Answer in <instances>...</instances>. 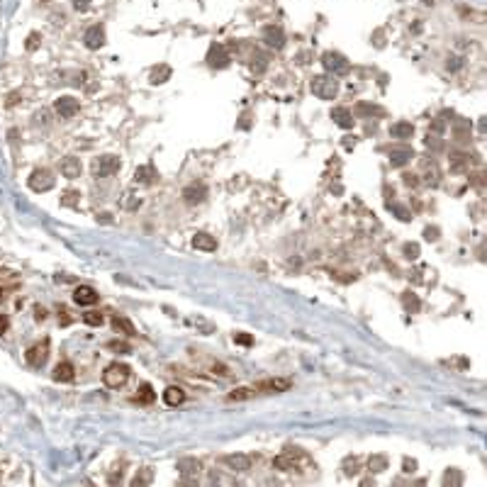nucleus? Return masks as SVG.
<instances>
[{
	"label": "nucleus",
	"instance_id": "f8f14e48",
	"mask_svg": "<svg viewBox=\"0 0 487 487\" xmlns=\"http://www.w3.org/2000/svg\"><path fill=\"white\" fill-rule=\"evenodd\" d=\"M98 297H100L98 290L90 288V285H78V288L73 290V302L80 305V307H90V305H95Z\"/></svg>",
	"mask_w": 487,
	"mask_h": 487
},
{
	"label": "nucleus",
	"instance_id": "a19ab883",
	"mask_svg": "<svg viewBox=\"0 0 487 487\" xmlns=\"http://www.w3.org/2000/svg\"><path fill=\"white\" fill-rule=\"evenodd\" d=\"M234 341L241 343V346H251V341H254V339H251L249 334H236V336H234Z\"/></svg>",
	"mask_w": 487,
	"mask_h": 487
},
{
	"label": "nucleus",
	"instance_id": "4c0bfd02",
	"mask_svg": "<svg viewBox=\"0 0 487 487\" xmlns=\"http://www.w3.org/2000/svg\"><path fill=\"white\" fill-rule=\"evenodd\" d=\"M39 39H42V37H39L37 32L30 34V37H27V44H24V46H27V51H34V49L39 46Z\"/></svg>",
	"mask_w": 487,
	"mask_h": 487
},
{
	"label": "nucleus",
	"instance_id": "412c9836",
	"mask_svg": "<svg viewBox=\"0 0 487 487\" xmlns=\"http://www.w3.org/2000/svg\"><path fill=\"white\" fill-rule=\"evenodd\" d=\"M164 402H166L168 407L183 404V402H185V392H183V388H176V385L166 388V392H164Z\"/></svg>",
	"mask_w": 487,
	"mask_h": 487
},
{
	"label": "nucleus",
	"instance_id": "ddd939ff",
	"mask_svg": "<svg viewBox=\"0 0 487 487\" xmlns=\"http://www.w3.org/2000/svg\"><path fill=\"white\" fill-rule=\"evenodd\" d=\"M263 42H266L270 49H283V44H285V32H283V27L268 24L266 30H263Z\"/></svg>",
	"mask_w": 487,
	"mask_h": 487
},
{
	"label": "nucleus",
	"instance_id": "aec40b11",
	"mask_svg": "<svg viewBox=\"0 0 487 487\" xmlns=\"http://www.w3.org/2000/svg\"><path fill=\"white\" fill-rule=\"evenodd\" d=\"M193 246L200 249V251H214V249H217V239L210 236L207 232H198L193 236Z\"/></svg>",
	"mask_w": 487,
	"mask_h": 487
},
{
	"label": "nucleus",
	"instance_id": "c9c22d12",
	"mask_svg": "<svg viewBox=\"0 0 487 487\" xmlns=\"http://www.w3.org/2000/svg\"><path fill=\"white\" fill-rule=\"evenodd\" d=\"M149 482H151V470L146 468L144 473H139V475L132 480V487H142V485H149Z\"/></svg>",
	"mask_w": 487,
	"mask_h": 487
},
{
	"label": "nucleus",
	"instance_id": "393cba45",
	"mask_svg": "<svg viewBox=\"0 0 487 487\" xmlns=\"http://www.w3.org/2000/svg\"><path fill=\"white\" fill-rule=\"evenodd\" d=\"M112 327H115V332L124 334V336H137V329H134V324L127 317H115L112 319Z\"/></svg>",
	"mask_w": 487,
	"mask_h": 487
},
{
	"label": "nucleus",
	"instance_id": "7ed1b4c3",
	"mask_svg": "<svg viewBox=\"0 0 487 487\" xmlns=\"http://www.w3.org/2000/svg\"><path fill=\"white\" fill-rule=\"evenodd\" d=\"M321 66L327 68L332 76H343V73L351 71L348 59L343 54H339V51H324V54H321Z\"/></svg>",
	"mask_w": 487,
	"mask_h": 487
},
{
	"label": "nucleus",
	"instance_id": "4468645a",
	"mask_svg": "<svg viewBox=\"0 0 487 487\" xmlns=\"http://www.w3.org/2000/svg\"><path fill=\"white\" fill-rule=\"evenodd\" d=\"M54 110L61 120H71V117L80 110V105H78V100H73V98H59L54 105Z\"/></svg>",
	"mask_w": 487,
	"mask_h": 487
},
{
	"label": "nucleus",
	"instance_id": "dca6fc26",
	"mask_svg": "<svg viewBox=\"0 0 487 487\" xmlns=\"http://www.w3.org/2000/svg\"><path fill=\"white\" fill-rule=\"evenodd\" d=\"M61 176L64 178H80V171H83V166H80V161H78L76 156H66V158H61Z\"/></svg>",
	"mask_w": 487,
	"mask_h": 487
},
{
	"label": "nucleus",
	"instance_id": "09e8293b",
	"mask_svg": "<svg viewBox=\"0 0 487 487\" xmlns=\"http://www.w3.org/2000/svg\"><path fill=\"white\" fill-rule=\"evenodd\" d=\"M482 178H485V176H482V173H477V176H473V183H475L477 188H482V183H485Z\"/></svg>",
	"mask_w": 487,
	"mask_h": 487
},
{
	"label": "nucleus",
	"instance_id": "ea45409f",
	"mask_svg": "<svg viewBox=\"0 0 487 487\" xmlns=\"http://www.w3.org/2000/svg\"><path fill=\"white\" fill-rule=\"evenodd\" d=\"M426 146H429V149H441V139H439V137H436V134H429V137H426Z\"/></svg>",
	"mask_w": 487,
	"mask_h": 487
},
{
	"label": "nucleus",
	"instance_id": "f3484780",
	"mask_svg": "<svg viewBox=\"0 0 487 487\" xmlns=\"http://www.w3.org/2000/svg\"><path fill=\"white\" fill-rule=\"evenodd\" d=\"M332 120L334 124H339L341 129H351L354 127V115H351V110H346V107H334L332 110Z\"/></svg>",
	"mask_w": 487,
	"mask_h": 487
},
{
	"label": "nucleus",
	"instance_id": "a18cd8bd",
	"mask_svg": "<svg viewBox=\"0 0 487 487\" xmlns=\"http://www.w3.org/2000/svg\"><path fill=\"white\" fill-rule=\"evenodd\" d=\"M414 468H417V461H410V458H404V473H414Z\"/></svg>",
	"mask_w": 487,
	"mask_h": 487
},
{
	"label": "nucleus",
	"instance_id": "6e6552de",
	"mask_svg": "<svg viewBox=\"0 0 487 487\" xmlns=\"http://www.w3.org/2000/svg\"><path fill=\"white\" fill-rule=\"evenodd\" d=\"M288 388H290L288 377H270V380H261V383H256V385H254L256 395H258V392H266V395H273V392H285Z\"/></svg>",
	"mask_w": 487,
	"mask_h": 487
},
{
	"label": "nucleus",
	"instance_id": "0eeeda50",
	"mask_svg": "<svg viewBox=\"0 0 487 487\" xmlns=\"http://www.w3.org/2000/svg\"><path fill=\"white\" fill-rule=\"evenodd\" d=\"M222 461H224V465H227L229 470H234V473H249V470H251V465H254V455L229 453V455H224Z\"/></svg>",
	"mask_w": 487,
	"mask_h": 487
},
{
	"label": "nucleus",
	"instance_id": "7c9ffc66",
	"mask_svg": "<svg viewBox=\"0 0 487 487\" xmlns=\"http://www.w3.org/2000/svg\"><path fill=\"white\" fill-rule=\"evenodd\" d=\"M368 468H370V473H383V470H388V458L385 455H373L368 461Z\"/></svg>",
	"mask_w": 487,
	"mask_h": 487
},
{
	"label": "nucleus",
	"instance_id": "72a5a7b5",
	"mask_svg": "<svg viewBox=\"0 0 487 487\" xmlns=\"http://www.w3.org/2000/svg\"><path fill=\"white\" fill-rule=\"evenodd\" d=\"M78 198H80V193H76V190H66V193H64V198H61V205H66V207H76Z\"/></svg>",
	"mask_w": 487,
	"mask_h": 487
},
{
	"label": "nucleus",
	"instance_id": "a211bd4d",
	"mask_svg": "<svg viewBox=\"0 0 487 487\" xmlns=\"http://www.w3.org/2000/svg\"><path fill=\"white\" fill-rule=\"evenodd\" d=\"M410 158H414V151H412L410 146H399V149H392V151H390V164L395 168L404 166Z\"/></svg>",
	"mask_w": 487,
	"mask_h": 487
},
{
	"label": "nucleus",
	"instance_id": "2eb2a0df",
	"mask_svg": "<svg viewBox=\"0 0 487 487\" xmlns=\"http://www.w3.org/2000/svg\"><path fill=\"white\" fill-rule=\"evenodd\" d=\"M83 42H86V46H88V49H100V46L105 44V30H102L100 24H93V27H88V32L83 34Z\"/></svg>",
	"mask_w": 487,
	"mask_h": 487
},
{
	"label": "nucleus",
	"instance_id": "8fccbe9b",
	"mask_svg": "<svg viewBox=\"0 0 487 487\" xmlns=\"http://www.w3.org/2000/svg\"><path fill=\"white\" fill-rule=\"evenodd\" d=\"M5 327H8V319H5V317H0V332H3Z\"/></svg>",
	"mask_w": 487,
	"mask_h": 487
},
{
	"label": "nucleus",
	"instance_id": "a878e982",
	"mask_svg": "<svg viewBox=\"0 0 487 487\" xmlns=\"http://www.w3.org/2000/svg\"><path fill=\"white\" fill-rule=\"evenodd\" d=\"M468 166H470V156H465V154H453V156H451V171L461 173V171H465Z\"/></svg>",
	"mask_w": 487,
	"mask_h": 487
},
{
	"label": "nucleus",
	"instance_id": "f257e3e1",
	"mask_svg": "<svg viewBox=\"0 0 487 487\" xmlns=\"http://www.w3.org/2000/svg\"><path fill=\"white\" fill-rule=\"evenodd\" d=\"M312 93L317 95L319 100H334L336 95H339V80H336V76H314L310 83Z\"/></svg>",
	"mask_w": 487,
	"mask_h": 487
},
{
	"label": "nucleus",
	"instance_id": "e433bc0d",
	"mask_svg": "<svg viewBox=\"0 0 487 487\" xmlns=\"http://www.w3.org/2000/svg\"><path fill=\"white\" fill-rule=\"evenodd\" d=\"M404 256H407L410 261L419 258V244H404Z\"/></svg>",
	"mask_w": 487,
	"mask_h": 487
},
{
	"label": "nucleus",
	"instance_id": "f03ea898",
	"mask_svg": "<svg viewBox=\"0 0 487 487\" xmlns=\"http://www.w3.org/2000/svg\"><path fill=\"white\" fill-rule=\"evenodd\" d=\"M129 365H124V363H110L107 368H105V373H102V383L107 385V388H112V390H117V388H122L127 380H129Z\"/></svg>",
	"mask_w": 487,
	"mask_h": 487
},
{
	"label": "nucleus",
	"instance_id": "c03bdc74",
	"mask_svg": "<svg viewBox=\"0 0 487 487\" xmlns=\"http://www.w3.org/2000/svg\"><path fill=\"white\" fill-rule=\"evenodd\" d=\"M424 236H426L429 241H436V239H439V229H431V227H429V229L424 232Z\"/></svg>",
	"mask_w": 487,
	"mask_h": 487
},
{
	"label": "nucleus",
	"instance_id": "423d86ee",
	"mask_svg": "<svg viewBox=\"0 0 487 487\" xmlns=\"http://www.w3.org/2000/svg\"><path fill=\"white\" fill-rule=\"evenodd\" d=\"M229 61H232L229 46H224V44H212L210 46V51H207V64H210L212 68H227L229 66Z\"/></svg>",
	"mask_w": 487,
	"mask_h": 487
},
{
	"label": "nucleus",
	"instance_id": "37998d69",
	"mask_svg": "<svg viewBox=\"0 0 487 487\" xmlns=\"http://www.w3.org/2000/svg\"><path fill=\"white\" fill-rule=\"evenodd\" d=\"M73 8H76V10H80V12L88 10V8H90V0H73Z\"/></svg>",
	"mask_w": 487,
	"mask_h": 487
},
{
	"label": "nucleus",
	"instance_id": "20e7f679",
	"mask_svg": "<svg viewBox=\"0 0 487 487\" xmlns=\"http://www.w3.org/2000/svg\"><path fill=\"white\" fill-rule=\"evenodd\" d=\"M117 171H120V158L112 154L98 156V158L93 161V176L95 178H107V176H112V173H117Z\"/></svg>",
	"mask_w": 487,
	"mask_h": 487
},
{
	"label": "nucleus",
	"instance_id": "4be33fe9",
	"mask_svg": "<svg viewBox=\"0 0 487 487\" xmlns=\"http://www.w3.org/2000/svg\"><path fill=\"white\" fill-rule=\"evenodd\" d=\"M156 171H154V166H139L137 171H134V180L137 183H142V185H151L156 180Z\"/></svg>",
	"mask_w": 487,
	"mask_h": 487
},
{
	"label": "nucleus",
	"instance_id": "1a4fd4ad",
	"mask_svg": "<svg viewBox=\"0 0 487 487\" xmlns=\"http://www.w3.org/2000/svg\"><path fill=\"white\" fill-rule=\"evenodd\" d=\"M302 458V453H300V448H285L283 453L278 455L276 461H273V465H276L278 470H295L297 468V461Z\"/></svg>",
	"mask_w": 487,
	"mask_h": 487
},
{
	"label": "nucleus",
	"instance_id": "b1692460",
	"mask_svg": "<svg viewBox=\"0 0 487 487\" xmlns=\"http://www.w3.org/2000/svg\"><path fill=\"white\" fill-rule=\"evenodd\" d=\"M73 365L68 363V361H64V363H59L54 368V380L56 383H68V380H73Z\"/></svg>",
	"mask_w": 487,
	"mask_h": 487
},
{
	"label": "nucleus",
	"instance_id": "c756f323",
	"mask_svg": "<svg viewBox=\"0 0 487 487\" xmlns=\"http://www.w3.org/2000/svg\"><path fill=\"white\" fill-rule=\"evenodd\" d=\"M139 395H137V399L139 402H144V404H149V402H154L156 395H154V388L149 385V383H144V385H139V390H137Z\"/></svg>",
	"mask_w": 487,
	"mask_h": 487
},
{
	"label": "nucleus",
	"instance_id": "c85d7f7f",
	"mask_svg": "<svg viewBox=\"0 0 487 487\" xmlns=\"http://www.w3.org/2000/svg\"><path fill=\"white\" fill-rule=\"evenodd\" d=\"M254 395H256L254 388H236L229 392V399H232V402H241V399H251Z\"/></svg>",
	"mask_w": 487,
	"mask_h": 487
},
{
	"label": "nucleus",
	"instance_id": "58836bf2",
	"mask_svg": "<svg viewBox=\"0 0 487 487\" xmlns=\"http://www.w3.org/2000/svg\"><path fill=\"white\" fill-rule=\"evenodd\" d=\"M358 115H383L380 107H370V105H358Z\"/></svg>",
	"mask_w": 487,
	"mask_h": 487
},
{
	"label": "nucleus",
	"instance_id": "de8ad7c7",
	"mask_svg": "<svg viewBox=\"0 0 487 487\" xmlns=\"http://www.w3.org/2000/svg\"><path fill=\"white\" fill-rule=\"evenodd\" d=\"M404 183L414 188V185H417V176H410V173H407V176H404Z\"/></svg>",
	"mask_w": 487,
	"mask_h": 487
},
{
	"label": "nucleus",
	"instance_id": "39448f33",
	"mask_svg": "<svg viewBox=\"0 0 487 487\" xmlns=\"http://www.w3.org/2000/svg\"><path fill=\"white\" fill-rule=\"evenodd\" d=\"M56 185V178L51 171H46V168H37V171H32V176H30V188L34 190V193H46V190H51Z\"/></svg>",
	"mask_w": 487,
	"mask_h": 487
},
{
	"label": "nucleus",
	"instance_id": "f704fd0d",
	"mask_svg": "<svg viewBox=\"0 0 487 487\" xmlns=\"http://www.w3.org/2000/svg\"><path fill=\"white\" fill-rule=\"evenodd\" d=\"M461 482H463V475L458 470H448L443 475V485H461Z\"/></svg>",
	"mask_w": 487,
	"mask_h": 487
},
{
	"label": "nucleus",
	"instance_id": "6ab92c4d",
	"mask_svg": "<svg viewBox=\"0 0 487 487\" xmlns=\"http://www.w3.org/2000/svg\"><path fill=\"white\" fill-rule=\"evenodd\" d=\"M205 195H207L205 185H198V183H193V185H188V188L183 190V198H185L188 205H198V202H202Z\"/></svg>",
	"mask_w": 487,
	"mask_h": 487
},
{
	"label": "nucleus",
	"instance_id": "cd10ccee",
	"mask_svg": "<svg viewBox=\"0 0 487 487\" xmlns=\"http://www.w3.org/2000/svg\"><path fill=\"white\" fill-rule=\"evenodd\" d=\"M402 305H404V310L410 312V314L412 312H419V307H421L419 297H417L414 292H404V295H402Z\"/></svg>",
	"mask_w": 487,
	"mask_h": 487
},
{
	"label": "nucleus",
	"instance_id": "79ce46f5",
	"mask_svg": "<svg viewBox=\"0 0 487 487\" xmlns=\"http://www.w3.org/2000/svg\"><path fill=\"white\" fill-rule=\"evenodd\" d=\"M34 120H37V124H46V122H49V112H46V110H39L37 115H34Z\"/></svg>",
	"mask_w": 487,
	"mask_h": 487
},
{
	"label": "nucleus",
	"instance_id": "2f4dec72",
	"mask_svg": "<svg viewBox=\"0 0 487 487\" xmlns=\"http://www.w3.org/2000/svg\"><path fill=\"white\" fill-rule=\"evenodd\" d=\"M468 132H470V122H455L453 124V134L458 137V142H465L468 139Z\"/></svg>",
	"mask_w": 487,
	"mask_h": 487
},
{
	"label": "nucleus",
	"instance_id": "5701e85b",
	"mask_svg": "<svg viewBox=\"0 0 487 487\" xmlns=\"http://www.w3.org/2000/svg\"><path fill=\"white\" fill-rule=\"evenodd\" d=\"M390 134H392L395 139H412L414 127H412V122H395V124L390 127Z\"/></svg>",
	"mask_w": 487,
	"mask_h": 487
},
{
	"label": "nucleus",
	"instance_id": "bb28decb",
	"mask_svg": "<svg viewBox=\"0 0 487 487\" xmlns=\"http://www.w3.org/2000/svg\"><path fill=\"white\" fill-rule=\"evenodd\" d=\"M168 78H171V66H158V68H154V73H151V83L154 86H158V83H166Z\"/></svg>",
	"mask_w": 487,
	"mask_h": 487
},
{
	"label": "nucleus",
	"instance_id": "49530a36",
	"mask_svg": "<svg viewBox=\"0 0 487 487\" xmlns=\"http://www.w3.org/2000/svg\"><path fill=\"white\" fill-rule=\"evenodd\" d=\"M110 348H115V351H129V346H127V343H117V341L110 343Z\"/></svg>",
	"mask_w": 487,
	"mask_h": 487
},
{
	"label": "nucleus",
	"instance_id": "9b49d317",
	"mask_svg": "<svg viewBox=\"0 0 487 487\" xmlns=\"http://www.w3.org/2000/svg\"><path fill=\"white\" fill-rule=\"evenodd\" d=\"M49 358V341H42V343H34L32 348L27 351V363L32 368H42Z\"/></svg>",
	"mask_w": 487,
	"mask_h": 487
},
{
	"label": "nucleus",
	"instance_id": "473e14b6",
	"mask_svg": "<svg viewBox=\"0 0 487 487\" xmlns=\"http://www.w3.org/2000/svg\"><path fill=\"white\" fill-rule=\"evenodd\" d=\"M83 321H86V324H90V327H102L105 317H102L100 312L93 310V312H86V314H83Z\"/></svg>",
	"mask_w": 487,
	"mask_h": 487
},
{
	"label": "nucleus",
	"instance_id": "9d476101",
	"mask_svg": "<svg viewBox=\"0 0 487 487\" xmlns=\"http://www.w3.org/2000/svg\"><path fill=\"white\" fill-rule=\"evenodd\" d=\"M200 470H202V465H200V461H195V458H183V461L178 463V473H180V477H183V482L198 480Z\"/></svg>",
	"mask_w": 487,
	"mask_h": 487
}]
</instances>
